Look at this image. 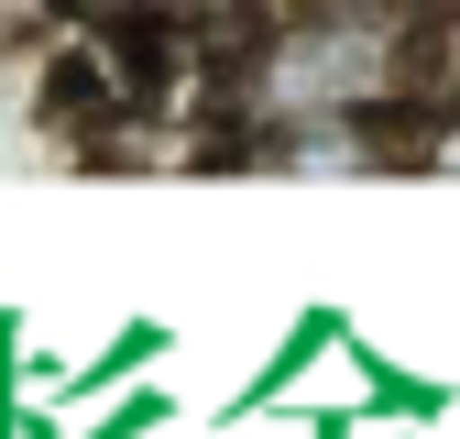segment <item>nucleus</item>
<instances>
[{
  "label": "nucleus",
  "mask_w": 460,
  "mask_h": 439,
  "mask_svg": "<svg viewBox=\"0 0 460 439\" xmlns=\"http://www.w3.org/2000/svg\"><path fill=\"white\" fill-rule=\"evenodd\" d=\"M438 165H460V132H449V143H438Z\"/></svg>",
  "instance_id": "f257e3e1"
}]
</instances>
